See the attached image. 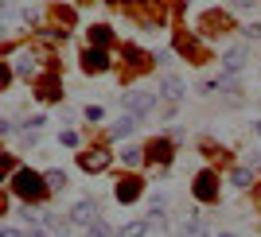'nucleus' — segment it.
<instances>
[{
  "label": "nucleus",
  "instance_id": "f257e3e1",
  "mask_svg": "<svg viewBox=\"0 0 261 237\" xmlns=\"http://www.w3.org/2000/svg\"><path fill=\"white\" fill-rule=\"evenodd\" d=\"M12 191H16V198H23L28 206L43 202L47 194V183H43V171H32V167H16L12 171Z\"/></svg>",
  "mask_w": 261,
  "mask_h": 237
},
{
  "label": "nucleus",
  "instance_id": "f03ea898",
  "mask_svg": "<svg viewBox=\"0 0 261 237\" xmlns=\"http://www.w3.org/2000/svg\"><path fill=\"white\" fill-rule=\"evenodd\" d=\"M121 105H125V113H133V117H148V113H156V105H160V94H156V90H125V94H121Z\"/></svg>",
  "mask_w": 261,
  "mask_h": 237
},
{
  "label": "nucleus",
  "instance_id": "7ed1b4c3",
  "mask_svg": "<svg viewBox=\"0 0 261 237\" xmlns=\"http://www.w3.org/2000/svg\"><path fill=\"white\" fill-rule=\"evenodd\" d=\"M175 160V140H168V136H152V140L144 144V163H160V167H168V163Z\"/></svg>",
  "mask_w": 261,
  "mask_h": 237
},
{
  "label": "nucleus",
  "instance_id": "20e7f679",
  "mask_svg": "<svg viewBox=\"0 0 261 237\" xmlns=\"http://www.w3.org/2000/svg\"><path fill=\"white\" fill-rule=\"evenodd\" d=\"M191 194L199 202H218V175L215 171H199L195 183H191Z\"/></svg>",
  "mask_w": 261,
  "mask_h": 237
},
{
  "label": "nucleus",
  "instance_id": "39448f33",
  "mask_svg": "<svg viewBox=\"0 0 261 237\" xmlns=\"http://www.w3.org/2000/svg\"><path fill=\"white\" fill-rule=\"evenodd\" d=\"M144 194V183L141 179H137V175H121L117 183H113V198H117V202H137V198H141Z\"/></svg>",
  "mask_w": 261,
  "mask_h": 237
},
{
  "label": "nucleus",
  "instance_id": "423d86ee",
  "mask_svg": "<svg viewBox=\"0 0 261 237\" xmlns=\"http://www.w3.org/2000/svg\"><path fill=\"white\" fill-rule=\"evenodd\" d=\"M109 66H113V58H109L106 47H86V51H82V70H86V74H106Z\"/></svg>",
  "mask_w": 261,
  "mask_h": 237
},
{
  "label": "nucleus",
  "instance_id": "0eeeda50",
  "mask_svg": "<svg viewBox=\"0 0 261 237\" xmlns=\"http://www.w3.org/2000/svg\"><path fill=\"white\" fill-rule=\"evenodd\" d=\"M109 160H113V156H109L106 148H86V152H78V167H82V171H90V175L106 171Z\"/></svg>",
  "mask_w": 261,
  "mask_h": 237
},
{
  "label": "nucleus",
  "instance_id": "6e6552de",
  "mask_svg": "<svg viewBox=\"0 0 261 237\" xmlns=\"http://www.w3.org/2000/svg\"><path fill=\"white\" fill-rule=\"evenodd\" d=\"M94 218H101L98 202H94V198H78L74 210H70V226H90Z\"/></svg>",
  "mask_w": 261,
  "mask_h": 237
},
{
  "label": "nucleus",
  "instance_id": "1a4fd4ad",
  "mask_svg": "<svg viewBox=\"0 0 261 237\" xmlns=\"http://www.w3.org/2000/svg\"><path fill=\"white\" fill-rule=\"evenodd\" d=\"M218 63H222V70H226V74H238L242 66L250 63V51H246V47H226Z\"/></svg>",
  "mask_w": 261,
  "mask_h": 237
},
{
  "label": "nucleus",
  "instance_id": "9d476101",
  "mask_svg": "<svg viewBox=\"0 0 261 237\" xmlns=\"http://www.w3.org/2000/svg\"><path fill=\"white\" fill-rule=\"evenodd\" d=\"M137 125H141V117H133V113H125V117L121 121H113V125H109V140H129L133 132H137Z\"/></svg>",
  "mask_w": 261,
  "mask_h": 237
},
{
  "label": "nucleus",
  "instance_id": "9b49d317",
  "mask_svg": "<svg viewBox=\"0 0 261 237\" xmlns=\"http://www.w3.org/2000/svg\"><path fill=\"white\" fill-rule=\"evenodd\" d=\"M12 70H16L20 78H35V74H39V54H35V51H20Z\"/></svg>",
  "mask_w": 261,
  "mask_h": 237
},
{
  "label": "nucleus",
  "instance_id": "f8f14e48",
  "mask_svg": "<svg viewBox=\"0 0 261 237\" xmlns=\"http://www.w3.org/2000/svg\"><path fill=\"white\" fill-rule=\"evenodd\" d=\"M230 27H234V23H230V16L226 12H207V16H203V32L207 35H222V32H230Z\"/></svg>",
  "mask_w": 261,
  "mask_h": 237
},
{
  "label": "nucleus",
  "instance_id": "ddd939ff",
  "mask_svg": "<svg viewBox=\"0 0 261 237\" xmlns=\"http://www.w3.org/2000/svg\"><path fill=\"white\" fill-rule=\"evenodd\" d=\"M160 97H168V101H184V82L175 74H164L160 78V90H156Z\"/></svg>",
  "mask_w": 261,
  "mask_h": 237
},
{
  "label": "nucleus",
  "instance_id": "4468645a",
  "mask_svg": "<svg viewBox=\"0 0 261 237\" xmlns=\"http://www.w3.org/2000/svg\"><path fill=\"white\" fill-rule=\"evenodd\" d=\"M148 218H137V222H125L121 229H113V237H148Z\"/></svg>",
  "mask_w": 261,
  "mask_h": 237
},
{
  "label": "nucleus",
  "instance_id": "2eb2a0df",
  "mask_svg": "<svg viewBox=\"0 0 261 237\" xmlns=\"http://www.w3.org/2000/svg\"><path fill=\"white\" fill-rule=\"evenodd\" d=\"M86 39H90V47H109L113 43V32L106 23H94V27H86Z\"/></svg>",
  "mask_w": 261,
  "mask_h": 237
},
{
  "label": "nucleus",
  "instance_id": "dca6fc26",
  "mask_svg": "<svg viewBox=\"0 0 261 237\" xmlns=\"http://www.w3.org/2000/svg\"><path fill=\"white\" fill-rule=\"evenodd\" d=\"M125 58H129V66H133V70H148V66H152V54H144L141 51V47H125Z\"/></svg>",
  "mask_w": 261,
  "mask_h": 237
},
{
  "label": "nucleus",
  "instance_id": "f3484780",
  "mask_svg": "<svg viewBox=\"0 0 261 237\" xmlns=\"http://www.w3.org/2000/svg\"><path fill=\"white\" fill-rule=\"evenodd\" d=\"M35 94L43 97V101H63V90H59V78H55V74H51V78H43Z\"/></svg>",
  "mask_w": 261,
  "mask_h": 237
},
{
  "label": "nucleus",
  "instance_id": "a211bd4d",
  "mask_svg": "<svg viewBox=\"0 0 261 237\" xmlns=\"http://www.w3.org/2000/svg\"><path fill=\"white\" fill-rule=\"evenodd\" d=\"M230 183L238 187V191H246V187H253V167H246V163H238V167L230 171Z\"/></svg>",
  "mask_w": 261,
  "mask_h": 237
},
{
  "label": "nucleus",
  "instance_id": "6ab92c4d",
  "mask_svg": "<svg viewBox=\"0 0 261 237\" xmlns=\"http://www.w3.org/2000/svg\"><path fill=\"white\" fill-rule=\"evenodd\" d=\"M43 183H47V191H66V171L63 167H51V171H43Z\"/></svg>",
  "mask_w": 261,
  "mask_h": 237
},
{
  "label": "nucleus",
  "instance_id": "aec40b11",
  "mask_svg": "<svg viewBox=\"0 0 261 237\" xmlns=\"http://www.w3.org/2000/svg\"><path fill=\"white\" fill-rule=\"evenodd\" d=\"M179 237H211V226L203 222V218H191V222H184Z\"/></svg>",
  "mask_w": 261,
  "mask_h": 237
},
{
  "label": "nucleus",
  "instance_id": "412c9836",
  "mask_svg": "<svg viewBox=\"0 0 261 237\" xmlns=\"http://www.w3.org/2000/svg\"><path fill=\"white\" fill-rule=\"evenodd\" d=\"M43 226L51 229V233H70V218H63V214H43Z\"/></svg>",
  "mask_w": 261,
  "mask_h": 237
},
{
  "label": "nucleus",
  "instance_id": "4be33fe9",
  "mask_svg": "<svg viewBox=\"0 0 261 237\" xmlns=\"http://www.w3.org/2000/svg\"><path fill=\"white\" fill-rule=\"evenodd\" d=\"M121 160L129 163V167H141V163H144V148H141V144H125V152H121Z\"/></svg>",
  "mask_w": 261,
  "mask_h": 237
},
{
  "label": "nucleus",
  "instance_id": "5701e85b",
  "mask_svg": "<svg viewBox=\"0 0 261 237\" xmlns=\"http://www.w3.org/2000/svg\"><path fill=\"white\" fill-rule=\"evenodd\" d=\"M86 237H113V229H109L106 218H94V222L86 226Z\"/></svg>",
  "mask_w": 261,
  "mask_h": 237
},
{
  "label": "nucleus",
  "instance_id": "b1692460",
  "mask_svg": "<svg viewBox=\"0 0 261 237\" xmlns=\"http://www.w3.org/2000/svg\"><path fill=\"white\" fill-rule=\"evenodd\" d=\"M82 117H86L90 125H98V121L106 117V109H101V105H86V109H82Z\"/></svg>",
  "mask_w": 261,
  "mask_h": 237
},
{
  "label": "nucleus",
  "instance_id": "393cba45",
  "mask_svg": "<svg viewBox=\"0 0 261 237\" xmlns=\"http://www.w3.org/2000/svg\"><path fill=\"white\" fill-rule=\"evenodd\" d=\"M8 171H16V160H12V152H0V179Z\"/></svg>",
  "mask_w": 261,
  "mask_h": 237
},
{
  "label": "nucleus",
  "instance_id": "a878e982",
  "mask_svg": "<svg viewBox=\"0 0 261 237\" xmlns=\"http://www.w3.org/2000/svg\"><path fill=\"white\" fill-rule=\"evenodd\" d=\"M12 74H16V70H12L8 63H0V90H8V82H12Z\"/></svg>",
  "mask_w": 261,
  "mask_h": 237
},
{
  "label": "nucleus",
  "instance_id": "bb28decb",
  "mask_svg": "<svg viewBox=\"0 0 261 237\" xmlns=\"http://www.w3.org/2000/svg\"><path fill=\"white\" fill-rule=\"evenodd\" d=\"M246 39H261V23H246V27H238Z\"/></svg>",
  "mask_w": 261,
  "mask_h": 237
},
{
  "label": "nucleus",
  "instance_id": "cd10ccee",
  "mask_svg": "<svg viewBox=\"0 0 261 237\" xmlns=\"http://www.w3.org/2000/svg\"><path fill=\"white\" fill-rule=\"evenodd\" d=\"M59 144H66V148H78V132H70V129H66L63 136H59Z\"/></svg>",
  "mask_w": 261,
  "mask_h": 237
},
{
  "label": "nucleus",
  "instance_id": "c85d7f7f",
  "mask_svg": "<svg viewBox=\"0 0 261 237\" xmlns=\"http://www.w3.org/2000/svg\"><path fill=\"white\" fill-rule=\"evenodd\" d=\"M0 237H28L23 229H12V226H0Z\"/></svg>",
  "mask_w": 261,
  "mask_h": 237
},
{
  "label": "nucleus",
  "instance_id": "c756f323",
  "mask_svg": "<svg viewBox=\"0 0 261 237\" xmlns=\"http://www.w3.org/2000/svg\"><path fill=\"white\" fill-rule=\"evenodd\" d=\"M12 129H16V125H12V121H4V117H0V136H8Z\"/></svg>",
  "mask_w": 261,
  "mask_h": 237
},
{
  "label": "nucleus",
  "instance_id": "7c9ffc66",
  "mask_svg": "<svg viewBox=\"0 0 261 237\" xmlns=\"http://www.w3.org/2000/svg\"><path fill=\"white\" fill-rule=\"evenodd\" d=\"M230 4H234V8H253L257 0H230Z\"/></svg>",
  "mask_w": 261,
  "mask_h": 237
},
{
  "label": "nucleus",
  "instance_id": "2f4dec72",
  "mask_svg": "<svg viewBox=\"0 0 261 237\" xmlns=\"http://www.w3.org/2000/svg\"><path fill=\"white\" fill-rule=\"evenodd\" d=\"M28 237H47V229H32V233H28Z\"/></svg>",
  "mask_w": 261,
  "mask_h": 237
},
{
  "label": "nucleus",
  "instance_id": "473e14b6",
  "mask_svg": "<svg viewBox=\"0 0 261 237\" xmlns=\"http://www.w3.org/2000/svg\"><path fill=\"white\" fill-rule=\"evenodd\" d=\"M218 237H238V233H230V229H222V233H218Z\"/></svg>",
  "mask_w": 261,
  "mask_h": 237
},
{
  "label": "nucleus",
  "instance_id": "72a5a7b5",
  "mask_svg": "<svg viewBox=\"0 0 261 237\" xmlns=\"http://www.w3.org/2000/svg\"><path fill=\"white\" fill-rule=\"evenodd\" d=\"M0 214H4V194H0Z\"/></svg>",
  "mask_w": 261,
  "mask_h": 237
},
{
  "label": "nucleus",
  "instance_id": "f704fd0d",
  "mask_svg": "<svg viewBox=\"0 0 261 237\" xmlns=\"http://www.w3.org/2000/svg\"><path fill=\"white\" fill-rule=\"evenodd\" d=\"M106 4H117V0H106Z\"/></svg>",
  "mask_w": 261,
  "mask_h": 237
}]
</instances>
